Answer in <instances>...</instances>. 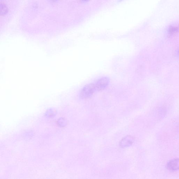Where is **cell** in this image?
Instances as JSON below:
<instances>
[{
    "instance_id": "obj_1",
    "label": "cell",
    "mask_w": 179,
    "mask_h": 179,
    "mask_svg": "<svg viewBox=\"0 0 179 179\" xmlns=\"http://www.w3.org/2000/svg\"><path fill=\"white\" fill-rule=\"evenodd\" d=\"M96 91L94 83L90 84L83 88L81 91L80 96L82 98H87L91 96Z\"/></svg>"
},
{
    "instance_id": "obj_2",
    "label": "cell",
    "mask_w": 179,
    "mask_h": 179,
    "mask_svg": "<svg viewBox=\"0 0 179 179\" xmlns=\"http://www.w3.org/2000/svg\"><path fill=\"white\" fill-rule=\"evenodd\" d=\"M109 83V79L108 77H103L98 80L94 83L97 91L105 89Z\"/></svg>"
},
{
    "instance_id": "obj_3",
    "label": "cell",
    "mask_w": 179,
    "mask_h": 179,
    "mask_svg": "<svg viewBox=\"0 0 179 179\" xmlns=\"http://www.w3.org/2000/svg\"><path fill=\"white\" fill-rule=\"evenodd\" d=\"M167 167L170 170H179V159H175L170 161L167 165Z\"/></svg>"
},
{
    "instance_id": "obj_4",
    "label": "cell",
    "mask_w": 179,
    "mask_h": 179,
    "mask_svg": "<svg viewBox=\"0 0 179 179\" xmlns=\"http://www.w3.org/2000/svg\"><path fill=\"white\" fill-rule=\"evenodd\" d=\"M133 142V139L131 136H127L121 141L120 146L121 147H126L131 145Z\"/></svg>"
},
{
    "instance_id": "obj_5",
    "label": "cell",
    "mask_w": 179,
    "mask_h": 179,
    "mask_svg": "<svg viewBox=\"0 0 179 179\" xmlns=\"http://www.w3.org/2000/svg\"><path fill=\"white\" fill-rule=\"evenodd\" d=\"M179 32V26H171L169 28L168 33L170 36L178 33Z\"/></svg>"
},
{
    "instance_id": "obj_6",
    "label": "cell",
    "mask_w": 179,
    "mask_h": 179,
    "mask_svg": "<svg viewBox=\"0 0 179 179\" xmlns=\"http://www.w3.org/2000/svg\"><path fill=\"white\" fill-rule=\"evenodd\" d=\"M8 12V8L5 4L1 3V15H4L6 14Z\"/></svg>"
},
{
    "instance_id": "obj_7",
    "label": "cell",
    "mask_w": 179,
    "mask_h": 179,
    "mask_svg": "<svg viewBox=\"0 0 179 179\" xmlns=\"http://www.w3.org/2000/svg\"><path fill=\"white\" fill-rule=\"evenodd\" d=\"M177 54L179 56V48H178L177 51Z\"/></svg>"
},
{
    "instance_id": "obj_8",
    "label": "cell",
    "mask_w": 179,
    "mask_h": 179,
    "mask_svg": "<svg viewBox=\"0 0 179 179\" xmlns=\"http://www.w3.org/2000/svg\"><path fill=\"white\" fill-rule=\"evenodd\" d=\"M83 1H88V0H83Z\"/></svg>"
}]
</instances>
